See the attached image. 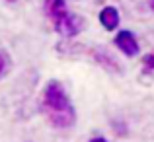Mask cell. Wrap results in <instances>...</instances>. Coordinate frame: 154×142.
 <instances>
[{"label": "cell", "instance_id": "cell-10", "mask_svg": "<svg viewBox=\"0 0 154 142\" xmlns=\"http://www.w3.org/2000/svg\"><path fill=\"white\" fill-rule=\"evenodd\" d=\"M150 6H152V10H154V0H150Z\"/></svg>", "mask_w": 154, "mask_h": 142}, {"label": "cell", "instance_id": "cell-3", "mask_svg": "<svg viewBox=\"0 0 154 142\" xmlns=\"http://www.w3.org/2000/svg\"><path fill=\"white\" fill-rule=\"evenodd\" d=\"M43 8H45L47 18L53 22V26H55V27L68 16L64 0H45V2H43Z\"/></svg>", "mask_w": 154, "mask_h": 142}, {"label": "cell", "instance_id": "cell-1", "mask_svg": "<svg viewBox=\"0 0 154 142\" xmlns=\"http://www.w3.org/2000/svg\"><path fill=\"white\" fill-rule=\"evenodd\" d=\"M43 111H45L47 119L51 121V125L57 128H68L76 121L74 107H72L64 88L57 80L47 84L45 92H43Z\"/></svg>", "mask_w": 154, "mask_h": 142}, {"label": "cell", "instance_id": "cell-11", "mask_svg": "<svg viewBox=\"0 0 154 142\" xmlns=\"http://www.w3.org/2000/svg\"><path fill=\"white\" fill-rule=\"evenodd\" d=\"M6 2H10V4H12V2H18V0H6Z\"/></svg>", "mask_w": 154, "mask_h": 142}, {"label": "cell", "instance_id": "cell-5", "mask_svg": "<svg viewBox=\"0 0 154 142\" xmlns=\"http://www.w3.org/2000/svg\"><path fill=\"white\" fill-rule=\"evenodd\" d=\"M100 23L105 27L107 31H115L117 26H119V12L113 6H105L102 12H100Z\"/></svg>", "mask_w": 154, "mask_h": 142}, {"label": "cell", "instance_id": "cell-7", "mask_svg": "<svg viewBox=\"0 0 154 142\" xmlns=\"http://www.w3.org/2000/svg\"><path fill=\"white\" fill-rule=\"evenodd\" d=\"M8 68H10V56H8L6 51L0 49V78L8 72Z\"/></svg>", "mask_w": 154, "mask_h": 142}, {"label": "cell", "instance_id": "cell-4", "mask_svg": "<svg viewBox=\"0 0 154 142\" xmlns=\"http://www.w3.org/2000/svg\"><path fill=\"white\" fill-rule=\"evenodd\" d=\"M84 27V20L80 18V16H72V14H68L66 18L63 20V22L59 23V26L55 27L59 33H63V35H66V37H72V35H76V33H80V29Z\"/></svg>", "mask_w": 154, "mask_h": 142}, {"label": "cell", "instance_id": "cell-6", "mask_svg": "<svg viewBox=\"0 0 154 142\" xmlns=\"http://www.w3.org/2000/svg\"><path fill=\"white\" fill-rule=\"evenodd\" d=\"M94 59H96V62H98L100 66L107 68V70H113V72H119L117 60L113 59V56H109L107 53H103V51H96V53H94Z\"/></svg>", "mask_w": 154, "mask_h": 142}, {"label": "cell", "instance_id": "cell-9", "mask_svg": "<svg viewBox=\"0 0 154 142\" xmlns=\"http://www.w3.org/2000/svg\"><path fill=\"white\" fill-rule=\"evenodd\" d=\"M90 142H107V140H105L103 136H96V138H92Z\"/></svg>", "mask_w": 154, "mask_h": 142}, {"label": "cell", "instance_id": "cell-8", "mask_svg": "<svg viewBox=\"0 0 154 142\" xmlns=\"http://www.w3.org/2000/svg\"><path fill=\"white\" fill-rule=\"evenodd\" d=\"M152 70H154V53H150V55H146L143 59V72L144 74H150Z\"/></svg>", "mask_w": 154, "mask_h": 142}, {"label": "cell", "instance_id": "cell-2", "mask_svg": "<svg viewBox=\"0 0 154 142\" xmlns=\"http://www.w3.org/2000/svg\"><path fill=\"white\" fill-rule=\"evenodd\" d=\"M115 45L121 49V53L127 56H137L139 55V41L137 37L127 29H121L119 33L115 35Z\"/></svg>", "mask_w": 154, "mask_h": 142}]
</instances>
